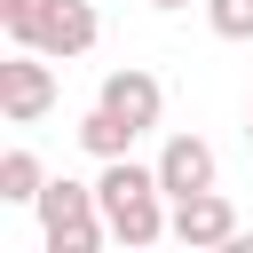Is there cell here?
<instances>
[{
	"label": "cell",
	"instance_id": "obj_7",
	"mask_svg": "<svg viewBox=\"0 0 253 253\" xmlns=\"http://www.w3.org/2000/svg\"><path fill=\"white\" fill-rule=\"evenodd\" d=\"M158 190H166V198H198V190H213V150H206L198 134H174V142L158 150Z\"/></svg>",
	"mask_w": 253,
	"mask_h": 253
},
{
	"label": "cell",
	"instance_id": "obj_13",
	"mask_svg": "<svg viewBox=\"0 0 253 253\" xmlns=\"http://www.w3.org/2000/svg\"><path fill=\"white\" fill-rule=\"evenodd\" d=\"M245 142H253V126H245Z\"/></svg>",
	"mask_w": 253,
	"mask_h": 253
},
{
	"label": "cell",
	"instance_id": "obj_3",
	"mask_svg": "<svg viewBox=\"0 0 253 253\" xmlns=\"http://www.w3.org/2000/svg\"><path fill=\"white\" fill-rule=\"evenodd\" d=\"M95 32H103V24H95V8H87V0H40V8H32V24H24V32H8V40H16V47H40V55H55V63H71V55H87V47H95Z\"/></svg>",
	"mask_w": 253,
	"mask_h": 253
},
{
	"label": "cell",
	"instance_id": "obj_8",
	"mask_svg": "<svg viewBox=\"0 0 253 253\" xmlns=\"http://www.w3.org/2000/svg\"><path fill=\"white\" fill-rule=\"evenodd\" d=\"M79 150H95V158H126V150H134V126H126L119 111L95 103V111L79 119Z\"/></svg>",
	"mask_w": 253,
	"mask_h": 253
},
{
	"label": "cell",
	"instance_id": "obj_11",
	"mask_svg": "<svg viewBox=\"0 0 253 253\" xmlns=\"http://www.w3.org/2000/svg\"><path fill=\"white\" fill-rule=\"evenodd\" d=\"M32 8H40V0H0V24H8V32H24V24H32Z\"/></svg>",
	"mask_w": 253,
	"mask_h": 253
},
{
	"label": "cell",
	"instance_id": "obj_12",
	"mask_svg": "<svg viewBox=\"0 0 253 253\" xmlns=\"http://www.w3.org/2000/svg\"><path fill=\"white\" fill-rule=\"evenodd\" d=\"M150 8H190V0H150Z\"/></svg>",
	"mask_w": 253,
	"mask_h": 253
},
{
	"label": "cell",
	"instance_id": "obj_2",
	"mask_svg": "<svg viewBox=\"0 0 253 253\" xmlns=\"http://www.w3.org/2000/svg\"><path fill=\"white\" fill-rule=\"evenodd\" d=\"M40 237H47V253H95V245L111 237L95 182H71V174L47 182V190H40Z\"/></svg>",
	"mask_w": 253,
	"mask_h": 253
},
{
	"label": "cell",
	"instance_id": "obj_6",
	"mask_svg": "<svg viewBox=\"0 0 253 253\" xmlns=\"http://www.w3.org/2000/svg\"><path fill=\"white\" fill-rule=\"evenodd\" d=\"M95 103H103V111H119L134 134H150V126H158V111H166V87H158L150 71H134V63H126V71H111V79H103V95H95Z\"/></svg>",
	"mask_w": 253,
	"mask_h": 253
},
{
	"label": "cell",
	"instance_id": "obj_5",
	"mask_svg": "<svg viewBox=\"0 0 253 253\" xmlns=\"http://www.w3.org/2000/svg\"><path fill=\"white\" fill-rule=\"evenodd\" d=\"M174 245H190V253H206V245H229L237 237V206L221 198V190H198V198H174V229H166Z\"/></svg>",
	"mask_w": 253,
	"mask_h": 253
},
{
	"label": "cell",
	"instance_id": "obj_9",
	"mask_svg": "<svg viewBox=\"0 0 253 253\" xmlns=\"http://www.w3.org/2000/svg\"><path fill=\"white\" fill-rule=\"evenodd\" d=\"M40 190H47L40 158H32V150H0V198H8V206H40Z\"/></svg>",
	"mask_w": 253,
	"mask_h": 253
},
{
	"label": "cell",
	"instance_id": "obj_10",
	"mask_svg": "<svg viewBox=\"0 0 253 253\" xmlns=\"http://www.w3.org/2000/svg\"><path fill=\"white\" fill-rule=\"evenodd\" d=\"M213 40H253V0H206Z\"/></svg>",
	"mask_w": 253,
	"mask_h": 253
},
{
	"label": "cell",
	"instance_id": "obj_1",
	"mask_svg": "<svg viewBox=\"0 0 253 253\" xmlns=\"http://www.w3.org/2000/svg\"><path fill=\"white\" fill-rule=\"evenodd\" d=\"M95 198H103L111 245H126V253H142V245H158V237L174 229V213H166V190H158V166L103 158V182H95Z\"/></svg>",
	"mask_w": 253,
	"mask_h": 253
},
{
	"label": "cell",
	"instance_id": "obj_4",
	"mask_svg": "<svg viewBox=\"0 0 253 253\" xmlns=\"http://www.w3.org/2000/svg\"><path fill=\"white\" fill-rule=\"evenodd\" d=\"M0 111H8V126H32V119H47V111H55V55H40V47H16V55L0 63Z\"/></svg>",
	"mask_w": 253,
	"mask_h": 253
}]
</instances>
